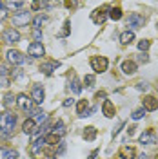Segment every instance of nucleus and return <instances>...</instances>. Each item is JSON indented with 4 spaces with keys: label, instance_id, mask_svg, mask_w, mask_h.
Segmentation results:
<instances>
[{
    "label": "nucleus",
    "instance_id": "obj_1",
    "mask_svg": "<svg viewBox=\"0 0 158 159\" xmlns=\"http://www.w3.org/2000/svg\"><path fill=\"white\" fill-rule=\"evenodd\" d=\"M15 121H17L15 114H11V112H2V114H0V132H2V134L13 132Z\"/></svg>",
    "mask_w": 158,
    "mask_h": 159
},
{
    "label": "nucleus",
    "instance_id": "obj_2",
    "mask_svg": "<svg viewBox=\"0 0 158 159\" xmlns=\"http://www.w3.org/2000/svg\"><path fill=\"white\" fill-rule=\"evenodd\" d=\"M107 65H109V61L106 56H93L91 58V67H93V70L95 72H106L107 70Z\"/></svg>",
    "mask_w": 158,
    "mask_h": 159
},
{
    "label": "nucleus",
    "instance_id": "obj_3",
    "mask_svg": "<svg viewBox=\"0 0 158 159\" xmlns=\"http://www.w3.org/2000/svg\"><path fill=\"white\" fill-rule=\"evenodd\" d=\"M144 24H146V18L140 15V13H133V15H129L127 18V31H133V29H140V27H144Z\"/></svg>",
    "mask_w": 158,
    "mask_h": 159
},
{
    "label": "nucleus",
    "instance_id": "obj_4",
    "mask_svg": "<svg viewBox=\"0 0 158 159\" xmlns=\"http://www.w3.org/2000/svg\"><path fill=\"white\" fill-rule=\"evenodd\" d=\"M17 105H18L24 112H27V110H31V107H33V99H31V96H27V94H18V96H17Z\"/></svg>",
    "mask_w": 158,
    "mask_h": 159
},
{
    "label": "nucleus",
    "instance_id": "obj_5",
    "mask_svg": "<svg viewBox=\"0 0 158 159\" xmlns=\"http://www.w3.org/2000/svg\"><path fill=\"white\" fill-rule=\"evenodd\" d=\"M27 52H29V56H33V58H42L46 54V49H44L42 43L33 42V43H29V47H27Z\"/></svg>",
    "mask_w": 158,
    "mask_h": 159
},
{
    "label": "nucleus",
    "instance_id": "obj_6",
    "mask_svg": "<svg viewBox=\"0 0 158 159\" xmlns=\"http://www.w3.org/2000/svg\"><path fill=\"white\" fill-rule=\"evenodd\" d=\"M2 38H4L6 43H17V42H20V33L17 29H11V27H9V29L4 31Z\"/></svg>",
    "mask_w": 158,
    "mask_h": 159
},
{
    "label": "nucleus",
    "instance_id": "obj_7",
    "mask_svg": "<svg viewBox=\"0 0 158 159\" xmlns=\"http://www.w3.org/2000/svg\"><path fill=\"white\" fill-rule=\"evenodd\" d=\"M29 24V13L27 11H22V13H17L13 16V25L17 27H22V25H27Z\"/></svg>",
    "mask_w": 158,
    "mask_h": 159
},
{
    "label": "nucleus",
    "instance_id": "obj_8",
    "mask_svg": "<svg viewBox=\"0 0 158 159\" xmlns=\"http://www.w3.org/2000/svg\"><path fill=\"white\" fill-rule=\"evenodd\" d=\"M95 109L89 110V103L87 99H80L78 103H77V114H78L80 118H84V116H91V112H93Z\"/></svg>",
    "mask_w": 158,
    "mask_h": 159
},
{
    "label": "nucleus",
    "instance_id": "obj_9",
    "mask_svg": "<svg viewBox=\"0 0 158 159\" xmlns=\"http://www.w3.org/2000/svg\"><path fill=\"white\" fill-rule=\"evenodd\" d=\"M140 143H142V145H153V143H156V132L153 129L146 130V132L140 136Z\"/></svg>",
    "mask_w": 158,
    "mask_h": 159
},
{
    "label": "nucleus",
    "instance_id": "obj_10",
    "mask_svg": "<svg viewBox=\"0 0 158 159\" xmlns=\"http://www.w3.org/2000/svg\"><path fill=\"white\" fill-rule=\"evenodd\" d=\"M7 61L9 63H13V65H20V63H24V56H22V52L20 51H15V49H11L7 51Z\"/></svg>",
    "mask_w": 158,
    "mask_h": 159
},
{
    "label": "nucleus",
    "instance_id": "obj_11",
    "mask_svg": "<svg viewBox=\"0 0 158 159\" xmlns=\"http://www.w3.org/2000/svg\"><path fill=\"white\" fill-rule=\"evenodd\" d=\"M58 67H60V63H58V61L51 60V61H44V63L40 65V70H42L44 74H47V76H49V74H53V72H55V70L58 69Z\"/></svg>",
    "mask_w": 158,
    "mask_h": 159
},
{
    "label": "nucleus",
    "instance_id": "obj_12",
    "mask_svg": "<svg viewBox=\"0 0 158 159\" xmlns=\"http://www.w3.org/2000/svg\"><path fill=\"white\" fill-rule=\"evenodd\" d=\"M142 103H144V109L149 110V112H153V110L158 109V99L155 96H146V98L142 99Z\"/></svg>",
    "mask_w": 158,
    "mask_h": 159
},
{
    "label": "nucleus",
    "instance_id": "obj_13",
    "mask_svg": "<svg viewBox=\"0 0 158 159\" xmlns=\"http://www.w3.org/2000/svg\"><path fill=\"white\" fill-rule=\"evenodd\" d=\"M107 18V15H106V9H95L91 13V20L95 22V24H104Z\"/></svg>",
    "mask_w": 158,
    "mask_h": 159
},
{
    "label": "nucleus",
    "instance_id": "obj_14",
    "mask_svg": "<svg viewBox=\"0 0 158 159\" xmlns=\"http://www.w3.org/2000/svg\"><path fill=\"white\" fill-rule=\"evenodd\" d=\"M44 98H46V94H44V89L42 87H33V90H31V99L35 101V103H42L44 101Z\"/></svg>",
    "mask_w": 158,
    "mask_h": 159
},
{
    "label": "nucleus",
    "instance_id": "obj_15",
    "mask_svg": "<svg viewBox=\"0 0 158 159\" xmlns=\"http://www.w3.org/2000/svg\"><path fill=\"white\" fill-rule=\"evenodd\" d=\"M22 130H24L26 134H35V132H37V121L33 118H27L24 121V125H22Z\"/></svg>",
    "mask_w": 158,
    "mask_h": 159
},
{
    "label": "nucleus",
    "instance_id": "obj_16",
    "mask_svg": "<svg viewBox=\"0 0 158 159\" xmlns=\"http://www.w3.org/2000/svg\"><path fill=\"white\" fill-rule=\"evenodd\" d=\"M102 112L106 114V118H115V105H113V101L106 99L104 105H102Z\"/></svg>",
    "mask_w": 158,
    "mask_h": 159
},
{
    "label": "nucleus",
    "instance_id": "obj_17",
    "mask_svg": "<svg viewBox=\"0 0 158 159\" xmlns=\"http://www.w3.org/2000/svg\"><path fill=\"white\" fill-rule=\"evenodd\" d=\"M122 70H124L126 74L131 76V74H135V72H136V63H135L133 60H126V61L122 63Z\"/></svg>",
    "mask_w": 158,
    "mask_h": 159
},
{
    "label": "nucleus",
    "instance_id": "obj_18",
    "mask_svg": "<svg viewBox=\"0 0 158 159\" xmlns=\"http://www.w3.org/2000/svg\"><path fill=\"white\" fill-rule=\"evenodd\" d=\"M120 157L122 159H136V150L133 147H124L120 152Z\"/></svg>",
    "mask_w": 158,
    "mask_h": 159
},
{
    "label": "nucleus",
    "instance_id": "obj_19",
    "mask_svg": "<svg viewBox=\"0 0 158 159\" xmlns=\"http://www.w3.org/2000/svg\"><path fill=\"white\" fill-rule=\"evenodd\" d=\"M133 40H135V33H133V31H124V33L120 34V42H122L124 45H129Z\"/></svg>",
    "mask_w": 158,
    "mask_h": 159
},
{
    "label": "nucleus",
    "instance_id": "obj_20",
    "mask_svg": "<svg viewBox=\"0 0 158 159\" xmlns=\"http://www.w3.org/2000/svg\"><path fill=\"white\" fill-rule=\"evenodd\" d=\"M96 134H98V132H96L95 127H86V129H84V139H86V141H93V139L96 138Z\"/></svg>",
    "mask_w": 158,
    "mask_h": 159
},
{
    "label": "nucleus",
    "instance_id": "obj_21",
    "mask_svg": "<svg viewBox=\"0 0 158 159\" xmlns=\"http://www.w3.org/2000/svg\"><path fill=\"white\" fill-rule=\"evenodd\" d=\"M46 143L49 145V147H55V145H60V136H57V134H47L46 136Z\"/></svg>",
    "mask_w": 158,
    "mask_h": 159
},
{
    "label": "nucleus",
    "instance_id": "obj_22",
    "mask_svg": "<svg viewBox=\"0 0 158 159\" xmlns=\"http://www.w3.org/2000/svg\"><path fill=\"white\" fill-rule=\"evenodd\" d=\"M53 134H57V136L62 138V136L66 134V125H64L62 121H57V123H55V127H53Z\"/></svg>",
    "mask_w": 158,
    "mask_h": 159
},
{
    "label": "nucleus",
    "instance_id": "obj_23",
    "mask_svg": "<svg viewBox=\"0 0 158 159\" xmlns=\"http://www.w3.org/2000/svg\"><path fill=\"white\" fill-rule=\"evenodd\" d=\"M69 89L73 90L75 94H78L80 90H82V85H80L78 78H75V76H73V80H71V83H69Z\"/></svg>",
    "mask_w": 158,
    "mask_h": 159
},
{
    "label": "nucleus",
    "instance_id": "obj_24",
    "mask_svg": "<svg viewBox=\"0 0 158 159\" xmlns=\"http://www.w3.org/2000/svg\"><path fill=\"white\" fill-rule=\"evenodd\" d=\"M46 22H47V16H44V15H38L37 18L33 20V27H35V29H40V25H44Z\"/></svg>",
    "mask_w": 158,
    "mask_h": 159
},
{
    "label": "nucleus",
    "instance_id": "obj_25",
    "mask_svg": "<svg viewBox=\"0 0 158 159\" xmlns=\"http://www.w3.org/2000/svg\"><path fill=\"white\" fill-rule=\"evenodd\" d=\"M109 18L111 20H120L122 18V9H120V7H111V11H109Z\"/></svg>",
    "mask_w": 158,
    "mask_h": 159
},
{
    "label": "nucleus",
    "instance_id": "obj_26",
    "mask_svg": "<svg viewBox=\"0 0 158 159\" xmlns=\"http://www.w3.org/2000/svg\"><path fill=\"white\" fill-rule=\"evenodd\" d=\"M15 103H17L15 96H13V94H6V98H4V105H6V107L9 109V107H13Z\"/></svg>",
    "mask_w": 158,
    "mask_h": 159
},
{
    "label": "nucleus",
    "instance_id": "obj_27",
    "mask_svg": "<svg viewBox=\"0 0 158 159\" xmlns=\"http://www.w3.org/2000/svg\"><path fill=\"white\" fill-rule=\"evenodd\" d=\"M18 157V152L17 150H6L4 152V159H17Z\"/></svg>",
    "mask_w": 158,
    "mask_h": 159
},
{
    "label": "nucleus",
    "instance_id": "obj_28",
    "mask_svg": "<svg viewBox=\"0 0 158 159\" xmlns=\"http://www.w3.org/2000/svg\"><path fill=\"white\" fill-rule=\"evenodd\" d=\"M131 116H133V119H140V118H144V116H146V109H144V107H142V109H136L135 112H133V114H131Z\"/></svg>",
    "mask_w": 158,
    "mask_h": 159
},
{
    "label": "nucleus",
    "instance_id": "obj_29",
    "mask_svg": "<svg viewBox=\"0 0 158 159\" xmlns=\"http://www.w3.org/2000/svg\"><path fill=\"white\" fill-rule=\"evenodd\" d=\"M69 25H71V22H69V20H66V22H64V31H62V33H58L60 38H62V36H67V34H69Z\"/></svg>",
    "mask_w": 158,
    "mask_h": 159
},
{
    "label": "nucleus",
    "instance_id": "obj_30",
    "mask_svg": "<svg viewBox=\"0 0 158 159\" xmlns=\"http://www.w3.org/2000/svg\"><path fill=\"white\" fill-rule=\"evenodd\" d=\"M149 45H151V42H149V40H140V42H138V49L144 51V52L149 49Z\"/></svg>",
    "mask_w": 158,
    "mask_h": 159
},
{
    "label": "nucleus",
    "instance_id": "obj_31",
    "mask_svg": "<svg viewBox=\"0 0 158 159\" xmlns=\"http://www.w3.org/2000/svg\"><path fill=\"white\" fill-rule=\"evenodd\" d=\"M93 83H95V76H93V74H87V76L84 78V85H86V87H93Z\"/></svg>",
    "mask_w": 158,
    "mask_h": 159
},
{
    "label": "nucleus",
    "instance_id": "obj_32",
    "mask_svg": "<svg viewBox=\"0 0 158 159\" xmlns=\"http://www.w3.org/2000/svg\"><path fill=\"white\" fill-rule=\"evenodd\" d=\"M46 118H47V116H46V114H44V112H37V116H35V121H37V125H38V123H42V121H46Z\"/></svg>",
    "mask_w": 158,
    "mask_h": 159
},
{
    "label": "nucleus",
    "instance_id": "obj_33",
    "mask_svg": "<svg viewBox=\"0 0 158 159\" xmlns=\"http://www.w3.org/2000/svg\"><path fill=\"white\" fill-rule=\"evenodd\" d=\"M6 18H7V9H6V7H4V4L0 2V22H2V20H6Z\"/></svg>",
    "mask_w": 158,
    "mask_h": 159
},
{
    "label": "nucleus",
    "instance_id": "obj_34",
    "mask_svg": "<svg viewBox=\"0 0 158 159\" xmlns=\"http://www.w3.org/2000/svg\"><path fill=\"white\" fill-rule=\"evenodd\" d=\"M33 38L37 43H40V40H42V31L40 29H33Z\"/></svg>",
    "mask_w": 158,
    "mask_h": 159
},
{
    "label": "nucleus",
    "instance_id": "obj_35",
    "mask_svg": "<svg viewBox=\"0 0 158 159\" xmlns=\"http://www.w3.org/2000/svg\"><path fill=\"white\" fill-rule=\"evenodd\" d=\"M7 7H15V9H18V7H24V2H9V4H6Z\"/></svg>",
    "mask_w": 158,
    "mask_h": 159
},
{
    "label": "nucleus",
    "instance_id": "obj_36",
    "mask_svg": "<svg viewBox=\"0 0 158 159\" xmlns=\"http://www.w3.org/2000/svg\"><path fill=\"white\" fill-rule=\"evenodd\" d=\"M7 85H9V78L2 76V78H0V89H4V87H7Z\"/></svg>",
    "mask_w": 158,
    "mask_h": 159
},
{
    "label": "nucleus",
    "instance_id": "obj_37",
    "mask_svg": "<svg viewBox=\"0 0 158 159\" xmlns=\"http://www.w3.org/2000/svg\"><path fill=\"white\" fill-rule=\"evenodd\" d=\"M95 99H106V92H104V90L96 92V94H95Z\"/></svg>",
    "mask_w": 158,
    "mask_h": 159
},
{
    "label": "nucleus",
    "instance_id": "obj_38",
    "mask_svg": "<svg viewBox=\"0 0 158 159\" xmlns=\"http://www.w3.org/2000/svg\"><path fill=\"white\" fill-rule=\"evenodd\" d=\"M138 60H140V61H147V54H146V52H144V54H138Z\"/></svg>",
    "mask_w": 158,
    "mask_h": 159
},
{
    "label": "nucleus",
    "instance_id": "obj_39",
    "mask_svg": "<svg viewBox=\"0 0 158 159\" xmlns=\"http://www.w3.org/2000/svg\"><path fill=\"white\" fill-rule=\"evenodd\" d=\"M135 129H136L135 125H131V127L127 129V134H129V136H133V134H135Z\"/></svg>",
    "mask_w": 158,
    "mask_h": 159
},
{
    "label": "nucleus",
    "instance_id": "obj_40",
    "mask_svg": "<svg viewBox=\"0 0 158 159\" xmlns=\"http://www.w3.org/2000/svg\"><path fill=\"white\" fill-rule=\"evenodd\" d=\"M71 105H73V99H66V101H64V107H71Z\"/></svg>",
    "mask_w": 158,
    "mask_h": 159
},
{
    "label": "nucleus",
    "instance_id": "obj_41",
    "mask_svg": "<svg viewBox=\"0 0 158 159\" xmlns=\"http://www.w3.org/2000/svg\"><path fill=\"white\" fill-rule=\"evenodd\" d=\"M64 150H66V145H64V143H60V145H58V154H62Z\"/></svg>",
    "mask_w": 158,
    "mask_h": 159
},
{
    "label": "nucleus",
    "instance_id": "obj_42",
    "mask_svg": "<svg viewBox=\"0 0 158 159\" xmlns=\"http://www.w3.org/2000/svg\"><path fill=\"white\" fill-rule=\"evenodd\" d=\"M136 87H138L140 90H146V89H147V85H146V83H138V85H136Z\"/></svg>",
    "mask_w": 158,
    "mask_h": 159
},
{
    "label": "nucleus",
    "instance_id": "obj_43",
    "mask_svg": "<svg viewBox=\"0 0 158 159\" xmlns=\"http://www.w3.org/2000/svg\"><path fill=\"white\" fill-rule=\"evenodd\" d=\"M140 159H147V156H140Z\"/></svg>",
    "mask_w": 158,
    "mask_h": 159
},
{
    "label": "nucleus",
    "instance_id": "obj_44",
    "mask_svg": "<svg viewBox=\"0 0 158 159\" xmlns=\"http://www.w3.org/2000/svg\"><path fill=\"white\" fill-rule=\"evenodd\" d=\"M155 159H158V156H156V157H155Z\"/></svg>",
    "mask_w": 158,
    "mask_h": 159
}]
</instances>
